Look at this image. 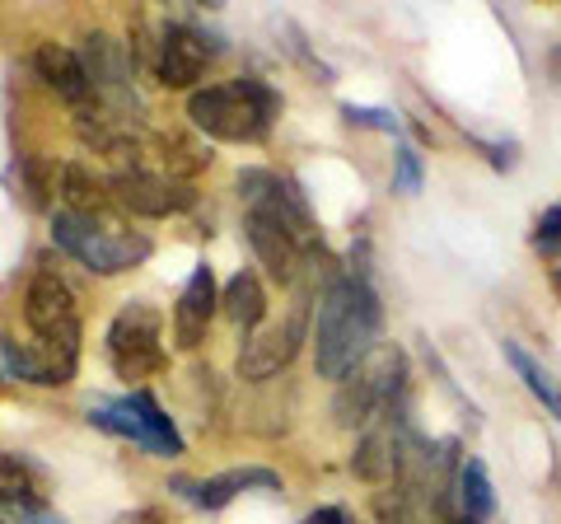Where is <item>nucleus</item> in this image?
I'll list each match as a JSON object with an SVG mask.
<instances>
[{
    "mask_svg": "<svg viewBox=\"0 0 561 524\" xmlns=\"http://www.w3.org/2000/svg\"><path fill=\"white\" fill-rule=\"evenodd\" d=\"M33 66H38V76L57 90L61 99H70L76 109H90V76H84V61H80V52H70L61 43H43L38 52H33ZM99 103V99H94Z\"/></svg>",
    "mask_w": 561,
    "mask_h": 524,
    "instance_id": "13",
    "label": "nucleus"
},
{
    "mask_svg": "<svg viewBox=\"0 0 561 524\" xmlns=\"http://www.w3.org/2000/svg\"><path fill=\"white\" fill-rule=\"evenodd\" d=\"M164 314L146 305V300H131L117 309V319L108 328V361L122 379H150L154 371L164 365Z\"/></svg>",
    "mask_w": 561,
    "mask_h": 524,
    "instance_id": "5",
    "label": "nucleus"
},
{
    "mask_svg": "<svg viewBox=\"0 0 561 524\" xmlns=\"http://www.w3.org/2000/svg\"><path fill=\"white\" fill-rule=\"evenodd\" d=\"M305 333H309V295L300 291V300L290 305L286 323L267 328V333H253L249 342H243V352H239V379H272L276 371H286V365L295 361V352H300Z\"/></svg>",
    "mask_w": 561,
    "mask_h": 524,
    "instance_id": "7",
    "label": "nucleus"
},
{
    "mask_svg": "<svg viewBox=\"0 0 561 524\" xmlns=\"http://www.w3.org/2000/svg\"><path fill=\"white\" fill-rule=\"evenodd\" d=\"M408 449H412L408 426L402 422L379 426L356 445V454H351V474L365 478V482H398L402 464H408Z\"/></svg>",
    "mask_w": 561,
    "mask_h": 524,
    "instance_id": "10",
    "label": "nucleus"
},
{
    "mask_svg": "<svg viewBox=\"0 0 561 524\" xmlns=\"http://www.w3.org/2000/svg\"><path fill=\"white\" fill-rule=\"evenodd\" d=\"M459 515L463 524H482L496 515V492H491V478L478 459H468L459 468Z\"/></svg>",
    "mask_w": 561,
    "mask_h": 524,
    "instance_id": "17",
    "label": "nucleus"
},
{
    "mask_svg": "<svg viewBox=\"0 0 561 524\" xmlns=\"http://www.w3.org/2000/svg\"><path fill=\"white\" fill-rule=\"evenodd\" d=\"M0 524H5V520H0Z\"/></svg>",
    "mask_w": 561,
    "mask_h": 524,
    "instance_id": "28",
    "label": "nucleus"
},
{
    "mask_svg": "<svg viewBox=\"0 0 561 524\" xmlns=\"http://www.w3.org/2000/svg\"><path fill=\"white\" fill-rule=\"evenodd\" d=\"M164 164H169V173H179V179H192L197 169L210 164V150L202 141H192V136H164Z\"/></svg>",
    "mask_w": 561,
    "mask_h": 524,
    "instance_id": "21",
    "label": "nucleus"
},
{
    "mask_svg": "<svg viewBox=\"0 0 561 524\" xmlns=\"http://www.w3.org/2000/svg\"><path fill=\"white\" fill-rule=\"evenodd\" d=\"M61 197L70 202V212L90 216V212H99V206L108 202V192H103V183L80 160H70V164H61Z\"/></svg>",
    "mask_w": 561,
    "mask_h": 524,
    "instance_id": "19",
    "label": "nucleus"
},
{
    "mask_svg": "<svg viewBox=\"0 0 561 524\" xmlns=\"http://www.w3.org/2000/svg\"><path fill=\"white\" fill-rule=\"evenodd\" d=\"M206 57H210L206 33L187 29V24H169L160 33V57H154L160 84H169V90H192L206 71Z\"/></svg>",
    "mask_w": 561,
    "mask_h": 524,
    "instance_id": "9",
    "label": "nucleus"
},
{
    "mask_svg": "<svg viewBox=\"0 0 561 524\" xmlns=\"http://www.w3.org/2000/svg\"><path fill=\"white\" fill-rule=\"evenodd\" d=\"M127 403L136 408V417H140V445L146 449H154V454H183V435L173 431V422L160 412V403L146 394V389H136Z\"/></svg>",
    "mask_w": 561,
    "mask_h": 524,
    "instance_id": "16",
    "label": "nucleus"
},
{
    "mask_svg": "<svg viewBox=\"0 0 561 524\" xmlns=\"http://www.w3.org/2000/svg\"><path fill=\"white\" fill-rule=\"evenodd\" d=\"M309 524H346V515H342V511H319Z\"/></svg>",
    "mask_w": 561,
    "mask_h": 524,
    "instance_id": "26",
    "label": "nucleus"
},
{
    "mask_svg": "<svg viewBox=\"0 0 561 524\" xmlns=\"http://www.w3.org/2000/svg\"><path fill=\"white\" fill-rule=\"evenodd\" d=\"M173 487L187 492L197 505H206V511H220V505H230L239 492H249V487H262V492H280V478L272 474V468H230V474L206 478L202 487H192V482H173Z\"/></svg>",
    "mask_w": 561,
    "mask_h": 524,
    "instance_id": "14",
    "label": "nucleus"
},
{
    "mask_svg": "<svg viewBox=\"0 0 561 524\" xmlns=\"http://www.w3.org/2000/svg\"><path fill=\"white\" fill-rule=\"evenodd\" d=\"M51 239H57V249L80 258L84 267L99 272V276H117V272H127V267H136V262L150 258L146 235L108 230V225H99L94 216H80V212L51 216Z\"/></svg>",
    "mask_w": 561,
    "mask_h": 524,
    "instance_id": "3",
    "label": "nucleus"
},
{
    "mask_svg": "<svg viewBox=\"0 0 561 524\" xmlns=\"http://www.w3.org/2000/svg\"><path fill=\"white\" fill-rule=\"evenodd\" d=\"M402 379H408V365H402L398 346H379V352H370L360 371H351L342 379L337 398H332L337 426H346V431L370 426L383 408H393L402 398Z\"/></svg>",
    "mask_w": 561,
    "mask_h": 524,
    "instance_id": "4",
    "label": "nucleus"
},
{
    "mask_svg": "<svg viewBox=\"0 0 561 524\" xmlns=\"http://www.w3.org/2000/svg\"><path fill=\"white\" fill-rule=\"evenodd\" d=\"M24 319L33 328V338H43L51 346H61V352L80 356V309H76V295H70V286L51 267H43L28 282Z\"/></svg>",
    "mask_w": 561,
    "mask_h": 524,
    "instance_id": "6",
    "label": "nucleus"
},
{
    "mask_svg": "<svg viewBox=\"0 0 561 524\" xmlns=\"http://www.w3.org/2000/svg\"><path fill=\"white\" fill-rule=\"evenodd\" d=\"M216 305H220L216 276H210V267H197V272H192V282L183 286V295H179V309H173V338H179L183 352H197V346H202Z\"/></svg>",
    "mask_w": 561,
    "mask_h": 524,
    "instance_id": "12",
    "label": "nucleus"
},
{
    "mask_svg": "<svg viewBox=\"0 0 561 524\" xmlns=\"http://www.w3.org/2000/svg\"><path fill=\"white\" fill-rule=\"evenodd\" d=\"M220 305H225V314H230V319L243 328V333H253V328L267 319V291H262V282H257L253 272L230 276V286H225Z\"/></svg>",
    "mask_w": 561,
    "mask_h": 524,
    "instance_id": "15",
    "label": "nucleus"
},
{
    "mask_svg": "<svg viewBox=\"0 0 561 524\" xmlns=\"http://www.w3.org/2000/svg\"><path fill=\"white\" fill-rule=\"evenodd\" d=\"M379 295L365 276L346 272L337 282H328L319 295V328H313V356H319L323 379H346L351 371H360L365 356L379 342Z\"/></svg>",
    "mask_w": 561,
    "mask_h": 524,
    "instance_id": "1",
    "label": "nucleus"
},
{
    "mask_svg": "<svg viewBox=\"0 0 561 524\" xmlns=\"http://www.w3.org/2000/svg\"><path fill=\"white\" fill-rule=\"evenodd\" d=\"M0 352H5L10 375H20L28 384H43V389H61V384L76 379V356L61 352V346H51V342H43V338L5 342Z\"/></svg>",
    "mask_w": 561,
    "mask_h": 524,
    "instance_id": "11",
    "label": "nucleus"
},
{
    "mask_svg": "<svg viewBox=\"0 0 561 524\" xmlns=\"http://www.w3.org/2000/svg\"><path fill=\"white\" fill-rule=\"evenodd\" d=\"M108 187H113V197L127 206V212L150 216V220L173 216V212H187V206L197 202V192H192L187 183L154 179V173H146V169H127V173L117 169L113 179H108Z\"/></svg>",
    "mask_w": 561,
    "mask_h": 524,
    "instance_id": "8",
    "label": "nucleus"
},
{
    "mask_svg": "<svg viewBox=\"0 0 561 524\" xmlns=\"http://www.w3.org/2000/svg\"><path fill=\"white\" fill-rule=\"evenodd\" d=\"M346 122H351V127H356V122H360V127H379V132H398V117L393 113H379V109H356V103H346Z\"/></svg>",
    "mask_w": 561,
    "mask_h": 524,
    "instance_id": "25",
    "label": "nucleus"
},
{
    "mask_svg": "<svg viewBox=\"0 0 561 524\" xmlns=\"http://www.w3.org/2000/svg\"><path fill=\"white\" fill-rule=\"evenodd\" d=\"M552 286L561 291V262H557V267H552Z\"/></svg>",
    "mask_w": 561,
    "mask_h": 524,
    "instance_id": "27",
    "label": "nucleus"
},
{
    "mask_svg": "<svg viewBox=\"0 0 561 524\" xmlns=\"http://www.w3.org/2000/svg\"><path fill=\"white\" fill-rule=\"evenodd\" d=\"M38 501V487H33V474L20 454H0V505L14 511V505Z\"/></svg>",
    "mask_w": 561,
    "mask_h": 524,
    "instance_id": "20",
    "label": "nucleus"
},
{
    "mask_svg": "<svg viewBox=\"0 0 561 524\" xmlns=\"http://www.w3.org/2000/svg\"><path fill=\"white\" fill-rule=\"evenodd\" d=\"M505 361H511L515 365V375L524 379V384H529V394L538 398V403L542 408H548L552 417H557V422H561V389H557V384H552V375L548 371H542V365L529 356V352H524V346L519 342H505Z\"/></svg>",
    "mask_w": 561,
    "mask_h": 524,
    "instance_id": "18",
    "label": "nucleus"
},
{
    "mask_svg": "<svg viewBox=\"0 0 561 524\" xmlns=\"http://www.w3.org/2000/svg\"><path fill=\"white\" fill-rule=\"evenodd\" d=\"M276 113H280V99L253 76L230 84H206V90H192L187 99L192 127L216 136V141H262L272 132Z\"/></svg>",
    "mask_w": 561,
    "mask_h": 524,
    "instance_id": "2",
    "label": "nucleus"
},
{
    "mask_svg": "<svg viewBox=\"0 0 561 524\" xmlns=\"http://www.w3.org/2000/svg\"><path fill=\"white\" fill-rule=\"evenodd\" d=\"M24 179H28V197H33V206H47L51 164H43V160H24Z\"/></svg>",
    "mask_w": 561,
    "mask_h": 524,
    "instance_id": "24",
    "label": "nucleus"
},
{
    "mask_svg": "<svg viewBox=\"0 0 561 524\" xmlns=\"http://www.w3.org/2000/svg\"><path fill=\"white\" fill-rule=\"evenodd\" d=\"M534 243H538L542 253H557V249H561V206H552V212H542V216H538Z\"/></svg>",
    "mask_w": 561,
    "mask_h": 524,
    "instance_id": "22",
    "label": "nucleus"
},
{
    "mask_svg": "<svg viewBox=\"0 0 561 524\" xmlns=\"http://www.w3.org/2000/svg\"><path fill=\"white\" fill-rule=\"evenodd\" d=\"M393 187H398V192H421V160H416V150H408V146L398 150V173H393Z\"/></svg>",
    "mask_w": 561,
    "mask_h": 524,
    "instance_id": "23",
    "label": "nucleus"
}]
</instances>
